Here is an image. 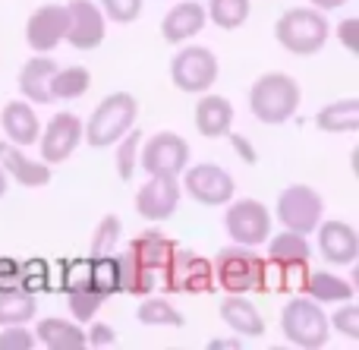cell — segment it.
Here are the masks:
<instances>
[{
    "label": "cell",
    "mask_w": 359,
    "mask_h": 350,
    "mask_svg": "<svg viewBox=\"0 0 359 350\" xmlns=\"http://www.w3.org/2000/svg\"><path fill=\"white\" fill-rule=\"evenodd\" d=\"M227 139H230V145H233V152H236V155H240L246 164H255V161H259V152H255V145L249 142L243 133H227Z\"/></svg>",
    "instance_id": "cell-43"
},
{
    "label": "cell",
    "mask_w": 359,
    "mask_h": 350,
    "mask_svg": "<svg viewBox=\"0 0 359 350\" xmlns=\"http://www.w3.org/2000/svg\"><path fill=\"white\" fill-rule=\"evenodd\" d=\"M38 313V303L35 294L22 288H13V290H0V328L4 325H29Z\"/></svg>",
    "instance_id": "cell-27"
},
{
    "label": "cell",
    "mask_w": 359,
    "mask_h": 350,
    "mask_svg": "<svg viewBox=\"0 0 359 350\" xmlns=\"http://www.w3.org/2000/svg\"><path fill=\"white\" fill-rule=\"evenodd\" d=\"M114 145H117V174H120V180H133V174H136V168H139L142 130H136V126H133V130L123 133V136H120Z\"/></svg>",
    "instance_id": "cell-34"
},
{
    "label": "cell",
    "mask_w": 359,
    "mask_h": 350,
    "mask_svg": "<svg viewBox=\"0 0 359 350\" xmlns=\"http://www.w3.org/2000/svg\"><path fill=\"white\" fill-rule=\"evenodd\" d=\"M0 126H4L6 139L22 149L38 142V133H41V120L38 114L32 111V105L25 98H16V101H6L4 111H0Z\"/></svg>",
    "instance_id": "cell-22"
},
{
    "label": "cell",
    "mask_w": 359,
    "mask_h": 350,
    "mask_svg": "<svg viewBox=\"0 0 359 350\" xmlns=\"http://www.w3.org/2000/svg\"><path fill=\"white\" fill-rule=\"evenodd\" d=\"M217 73H221L217 54L205 44H183L180 54H174V60H170V82L183 95L208 92L217 82Z\"/></svg>",
    "instance_id": "cell-6"
},
{
    "label": "cell",
    "mask_w": 359,
    "mask_h": 350,
    "mask_svg": "<svg viewBox=\"0 0 359 350\" xmlns=\"http://www.w3.org/2000/svg\"><path fill=\"white\" fill-rule=\"evenodd\" d=\"M161 281L170 294H211L215 290V269L205 256L177 246Z\"/></svg>",
    "instance_id": "cell-9"
},
{
    "label": "cell",
    "mask_w": 359,
    "mask_h": 350,
    "mask_svg": "<svg viewBox=\"0 0 359 350\" xmlns=\"http://www.w3.org/2000/svg\"><path fill=\"white\" fill-rule=\"evenodd\" d=\"M208 22V13H205V4L198 0H183V4L170 6L168 16L161 19V38L168 44H186L189 38H196L198 32Z\"/></svg>",
    "instance_id": "cell-18"
},
{
    "label": "cell",
    "mask_w": 359,
    "mask_h": 350,
    "mask_svg": "<svg viewBox=\"0 0 359 350\" xmlns=\"http://www.w3.org/2000/svg\"><path fill=\"white\" fill-rule=\"evenodd\" d=\"M318 253L325 262H331L334 269H347L356 262L359 256V234L353 231L350 221L331 218V221H318Z\"/></svg>",
    "instance_id": "cell-16"
},
{
    "label": "cell",
    "mask_w": 359,
    "mask_h": 350,
    "mask_svg": "<svg viewBox=\"0 0 359 350\" xmlns=\"http://www.w3.org/2000/svg\"><path fill=\"white\" fill-rule=\"evenodd\" d=\"M192 120H196V130L205 139H224L230 133V126H233V105L224 95H215L208 88V92L198 95Z\"/></svg>",
    "instance_id": "cell-20"
},
{
    "label": "cell",
    "mask_w": 359,
    "mask_h": 350,
    "mask_svg": "<svg viewBox=\"0 0 359 350\" xmlns=\"http://www.w3.org/2000/svg\"><path fill=\"white\" fill-rule=\"evenodd\" d=\"M174 250H177V243L170 237H164L161 231H145V234H139V237L133 240L126 253L133 256V262H136L139 269L149 271V275L158 281V278L164 275V269H168Z\"/></svg>",
    "instance_id": "cell-19"
},
{
    "label": "cell",
    "mask_w": 359,
    "mask_h": 350,
    "mask_svg": "<svg viewBox=\"0 0 359 350\" xmlns=\"http://www.w3.org/2000/svg\"><path fill=\"white\" fill-rule=\"evenodd\" d=\"M6 183H10V180H6V170L0 168V199H4V196H6Z\"/></svg>",
    "instance_id": "cell-46"
},
{
    "label": "cell",
    "mask_w": 359,
    "mask_h": 350,
    "mask_svg": "<svg viewBox=\"0 0 359 350\" xmlns=\"http://www.w3.org/2000/svg\"><path fill=\"white\" fill-rule=\"evenodd\" d=\"M328 325L334 332H341L347 341H359V307H353V300H347L341 309H334Z\"/></svg>",
    "instance_id": "cell-38"
},
{
    "label": "cell",
    "mask_w": 359,
    "mask_h": 350,
    "mask_svg": "<svg viewBox=\"0 0 359 350\" xmlns=\"http://www.w3.org/2000/svg\"><path fill=\"white\" fill-rule=\"evenodd\" d=\"M92 88V73L86 67H57V73L50 76V98L73 101Z\"/></svg>",
    "instance_id": "cell-29"
},
{
    "label": "cell",
    "mask_w": 359,
    "mask_h": 350,
    "mask_svg": "<svg viewBox=\"0 0 359 350\" xmlns=\"http://www.w3.org/2000/svg\"><path fill=\"white\" fill-rule=\"evenodd\" d=\"M38 347L35 332L25 325H4L0 332V350H32Z\"/></svg>",
    "instance_id": "cell-39"
},
{
    "label": "cell",
    "mask_w": 359,
    "mask_h": 350,
    "mask_svg": "<svg viewBox=\"0 0 359 350\" xmlns=\"http://www.w3.org/2000/svg\"><path fill=\"white\" fill-rule=\"evenodd\" d=\"M350 0H309V6H316V10L322 13H331V10H341V6H347Z\"/></svg>",
    "instance_id": "cell-44"
},
{
    "label": "cell",
    "mask_w": 359,
    "mask_h": 350,
    "mask_svg": "<svg viewBox=\"0 0 359 350\" xmlns=\"http://www.w3.org/2000/svg\"><path fill=\"white\" fill-rule=\"evenodd\" d=\"M117 341V332L107 322H92V328L86 332V347H111Z\"/></svg>",
    "instance_id": "cell-41"
},
{
    "label": "cell",
    "mask_w": 359,
    "mask_h": 350,
    "mask_svg": "<svg viewBox=\"0 0 359 350\" xmlns=\"http://www.w3.org/2000/svg\"><path fill=\"white\" fill-rule=\"evenodd\" d=\"M274 38L287 54L297 57H312L328 44L331 38V22L322 10L316 6H293L274 22Z\"/></svg>",
    "instance_id": "cell-2"
},
{
    "label": "cell",
    "mask_w": 359,
    "mask_h": 350,
    "mask_svg": "<svg viewBox=\"0 0 359 350\" xmlns=\"http://www.w3.org/2000/svg\"><path fill=\"white\" fill-rule=\"evenodd\" d=\"M107 19L95 0H69L67 4V38L63 41L76 51H95L104 44Z\"/></svg>",
    "instance_id": "cell-12"
},
{
    "label": "cell",
    "mask_w": 359,
    "mask_h": 350,
    "mask_svg": "<svg viewBox=\"0 0 359 350\" xmlns=\"http://www.w3.org/2000/svg\"><path fill=\"white\" fill-rule=\"evenodd\" d=\"M334 35H337V41L350 51V54H356L359 51V19L356 16L341 19V22L334 25Z\"/></svg>",
    "instance_id": "cell-40"
},
{
    "label": "cell",
    "mask_w": 359,
    "mask_h": 350,
    "mask_svg": "<svg viewBox=\"0 0 359 350\" xmlns=\"http://www.w3.org/2000/svg\"><path fill=\"white\" fill-rule=\"evenodd\" d=\"M136 319L151 328H183L186 325L183 313H180L177 307H170V300H164V297H149V294L139 303Z\"/></svg>",
    "instance_id": "cell-30"
},
{
    "label": "cell",
    "mask_w": 359,
    "mask_h": 350,
    "mask_svg": "<svg viewBox=\"0 0 359 350\" xmlns=\"http://www.w3.org/2000/svg\"><path fill=\"white\" fill-rule=\"evenodd\" d=\"M215 269V288H224L227 294H252L262 281V256L255 246H224L217 259L211 262Z\"/></svg>",
    "instance_id": "cell-5"
},
{
    "label": "cell",
    "mask_w": 359,
    "mask_h": 350,
    "mask_svg": "<svg viewBox=\"0 0 359 350\" xmlns=\"http://www.w3.org/2000/svg\"><path fill=\"white\" fill-rule=\"evenodd\" d=\"M82 142V120L69 111H60L41 126L38 133V152H41L44 164H63L76 152V145Z\"/></svg>",
    "instance_id": "cell-13"
},
{
    "label": "cell",
    "mask_w": 359,
    "mask_h": 350,
    "mask_svg": "<svg viewBox=\"0 0 359 350\" xmlns=\"http://www.w3.org/2000/svg\"><path fill=\"white\" fill-rule=\"evenodd\" d=\"M48 262L44 259H29V262H19V288L38 294V290L48 288Z\"/></svg>",
    "instance_id": "cell-37"
},
{
    "label": "cell",
    "mask_w": 359,
    "mask_h": 350,
    "mask_svg": "<svg viewBox=\"0 0 359 350\" xmlns=\"http://www.w3.org/2000/svg\"><path fill=\"white\" fill-rule=\"evenodd\" d=\"M117 271H120V294L145 297V294H151L158 284L149 271H142L136 262H133L130 253H126V256H117Z\"/></svg>",
    "instance_id": "cell-32"
},
{
    "label": "cell",
    "mask_w": 359,
    "mask_h": 350,
    "mask_svg": "<svg viewBox=\"0 0 359 350\" xmlns=\"http://www.w3.org/2000/svg\"><path fill=\"white\" fill-rule=\"evenodd\" d=\"M299 294L312 297L316 303H347L356 297V288H353V281L334 275V271H309Z\"/></svg>",
    "instance_id": "cell-25"
},
{
    "label": "cell",
    "mask_w": 359,
    "mask_h": 350,
    "mask_svg": "<svg viewBox=\"0 0 359 350\" xmlns=\"http://www.w3.org/2000/svg\"><path fill=\"white\" fill-rule=\"evenodd\" d=\"M180 193H183V189H180L177 177H149L136 193V212L142 215L145 221L161 224V221L177 215Z\"/></svg>",
    "instance_id": "cell-15"
},
{
    "label": "cell",
    "mask_w": 359,
    "mask_h": 350,
    "mask_svg": "<svg viewBox=\"0 0 359 350\" xmlns=\"http://www.w3.org/2000/svg\"><path fill=\"white\" fill-rule=\"evenodd\" d=\"M208 19L224 32H233L240 25H246L249 13H252V0H208L205 6Z\"/></svg>",
    "instance_id": "cell-31"
},
{
    "label": "cell",
    "mask_w": 359,
    "mask_h": 350,
    "mask_svg": "<svg viewBox=\"0 0 359 350\" xmlns=\"http://www.w3.org/2000/svg\"><path fill=\"white\" fill-rule=\"evenodd\" d=\"M67 38V4H44L25 22V44L35 54H50Z\"/></svg>",
    "instance_id": "cell-14"
},
{
    "label": "cell",
    "mask_w": 359,
    "mask_h": 350,
    "mask_svg": "<svg viewBox=\"0 0 359 350\" xmlns=\"http://www.w3.org/2000/svg\"><path fill=\"white\" fill-rule=\"evenodd\" d=\"M183 189L189 193V199H196L198 206L215 208V206H227L236 193V183L230 177V170H224L221 164H186L183 170Z\"/></svg>",
    "instance_id": "cell-11"
},
{
    "label": "cell",
    "mask_w": 359,
    "mask_h": 350,
    "mask_svg": "<svg viewBox=\"0 0 359 350\" xmlns=\"http://www.w3.org/2000/svg\"><path fill=\"white\" fill-rule=\"evenodd\" d=\"M57 73V63L48 54L29 57L19 69V95L29 105H50V76Z\"/></svg>",
    "instance_id": "cell-23"
},
{
    "label": "cell",
    "mask_w": 359,
    "mask_h": 350,
    "mask_svg": "<svg viewBox=\"0 0 359 350\" xmlns=\"http://www.w3.org/2000/svg\"><path fill=\"white\" fill-rule=\"evenodd\" d=\"M35 341L48 350H82L86 347V332H82V325L76 319L48 316V319H38Z\"/></svg>",
    "instance_id": "cell-24"
},
{
    "label": "cell",
    "mask_w": 359,
    "mask_h": 350,
    "mask_svg": "<svg viewBox=\"0 0 359 350\" xmlns=\"http://www.w3.org/2000/svg\"><path fill=\"white\" fill-rule=\"evenodd\" d=\"M139 120V101L130 92H111L107 98L98 101L92 117L82 126V136L92 149H107L114 145L123 133H130Z\"/></svg>",
    "instance_id": "cell-3"
},
{
    "label": "cell",
    "mask_w": 359,
    "mask_h": 350,
    "mask_svg": "<svg viewBox=\"0 0 359 350\" xmlns=\"http://www.w3.org/2000/svg\"><path fill=\"white\" fill-rule=\"evenodd\" d=\"M0 168L6 170L10 180H16L19 187H25V189H41V187H48L50 177H54L50 164H44L41 158L25 155L22 145L10 142V139L0 142Z\"/></svg>",
    "instance_id": "cell-17"
},
{
    "label": "cell",
    "mask_w": 359,
    "mask_h": 350,
    "mask_svg": "<svg viewBox=\"0 0 359 350\" xmlns=\"http://www.w3.org/2000/svg\"><path fill=\"white\" fill-rule=\"evenodd\" d=\"M280 332L293 347L318 350L331 341V325L322 303L306 294H293L280 309Z\"/></svg>",
    "instance_id": "cell-4"
},
{
    "label": "cell",
    "mask_w": 359,
    "mask_h": 350,
    "mask_svg": "<svg viewBox=\"0 0 359 350\" xmlns=\"http://www.w3.org/2000/svg\"><path fill=\"white\" fill-rule=\"evenodd\" d=\"M189 164V142L177 133L164 130L139 145V168L149 177H180Z\"/></svg>",
    "instance_id": "cell-8"
},
{
    "label": "cell",
    "mask_w": 359,
    "mask_h": 350,
    "mask_svg": "<svg viewBox=\"0 0 359 350\" xmlns=\"http://www.w3.org/2000/svg\"><path fill=\"white\" fill-rule=\"evenodd\" d=\"M211 347H240V341L230 338V341H211Z\"/></svg>",
    "instance_id": "cell-45"
},
{
    "label": "cell",
    "mask_w": 359,
    "mask_h": 350,
    "mask_svg": "<svg viewBox=\"0 0 359 350\" xmlns=\"http://www.w3.org/2000/svg\"><path fill=\"white\" fill-rule=\"evenodd\" d=\"M221 322L236 338H262L265 335V319L259 307L246 300V294H227L221 300Z\"/></svg>",
    "instance_id": "cell-21"
},
{
    "label": "cell",
    "mask_w": 359,
    "mask_h": 350,
    "mask_svg": "<svg viewBox=\"0 0 359 350\" xmlns=\"http://www.w3.org/2000/svg\"><path fill=\"white\" fill-rule=\"evenodd\" d=\"M303 88L290 73H265L249 88V111L259 123L280 126L297 117Z\"/></svg>",
    "instance_id": "cell-1"
},
{
    "label": "cell",
    "mask_w": 359,
    "mask_h": 350,
    "mask_svg": "<svg viewBox=\"0 0 359 350\" xmlns=\"http://www.w3.org/2000/svg\"><path fill=\"white\" fill-rule=\"evenodd\" d=\"M316 126L322 133H356L359 126V98H341L325 105L316 114Z\"/></svg>",
    "instance_id": "cell-26"
},
{
    "label": "cell",
    "mask_w": 359,
    "mask_h": 350,
    "mask_svg": "<svg viewBox=\"0 0 359 350\" xmlns=\"http://www.w3.org/2000/svg\"><path fill=\"white\" fill-rule=\"evenodd\" d=\"M265 243H268V259H274V262H309L312 256L306 234L287 231V227L280 234H274V237H268Z\"/></svg>",
    "instance_id": "cell-28"
},
{
    "label": "cell",
    "mask_w": 359,
    "mask_h": 350,
    "mask_svg": "<svg viewBox=\"0 0 359 350\" xmlns=\"http://www.w3.org/2000/svg\"><path fill=\"white\" fill-rule=\"evenodd\" d=\"M120 231H123V221H120L117 215H104V218L98 221V227H95L92 253H88V256H107V253H114V246H117V240H120Z\"/></svg>",
    "instance_id": "cell-35"
},
{
    "label": "cell",
    "mask_w": 359,
    "mask_h": 350,
    "mask_svg": "<svg viewBox=\"0 0 359 350\" xmlns=\"http://www.w3.org/2000/svg\"><path fill=\"white\" fill-rule=\"evenodd\" d=\"M224 227L240 246H265L271 237V212L259 199H230L224 212Z\"/></svg>",
    "instance_id": "cell-10"
},
{
    "label": "cell",
    "mask_w": 359,
    "mask_h": 350,
    "mask_svg": "<svg viewBox=\"0 0 359 350\" xmlns=\"http://www.w3.org/2000/svg\"><path fill=\"white\" fill-rule=\"evenodd\" d=\"M107 297L98 294V290L92 288V284H86V288H76V290H67V303H69V316H73L76 322H92L95 316H98L101 303H104Z\"/></svg>",
    "instance_id": "cell-33"
},
{
    "label": "cell",
    "mask_w": 359,
    "mask_h": 350,
    "mask_svg": "<svg viewBox=\"0 0 359 350\" xmlns=\"http://www.w3.org/2000/svg\"><path fill=\"white\" fill-rule=\"evenodd\" d=\"M274 215L287 231L297 234H312L318 227L325 215V199L316 187H306V183H293V187L280 189L278 202H274Z\"/></svg>",
    "instance_id": "cell-7"
},
{
    "label": "cell",
    "mask_w": 359,
    "mask_h": 350,
    "mask_svg": "<svg viewBox=\"0 0 359 350\" xmlns=\"http://www.w3.org/2000/svg\"><path fill=\"white\" fill-rule=\"evenodd\" d=\"M95 4L101 6L104 19L126 25V22H136V19L142 16V4H145V0H95Z\"/></svg>",
    "instance_id": "cell-36"
},
{
    "label": "cell",
    "mask_w": 359,
    "mask_h": 350,
    "mask_svg": "<svg viewBox=\"0 0 359 350\" xmlns=\"http://www.w3.org/2000/svg\"><path fill=\"white\" fill-rule=\"evenodd\" d=\"M19 288V262L13 256H0V290Z\"/></svg>",
    "instance_id": "cell-42"
}]
</instances>
